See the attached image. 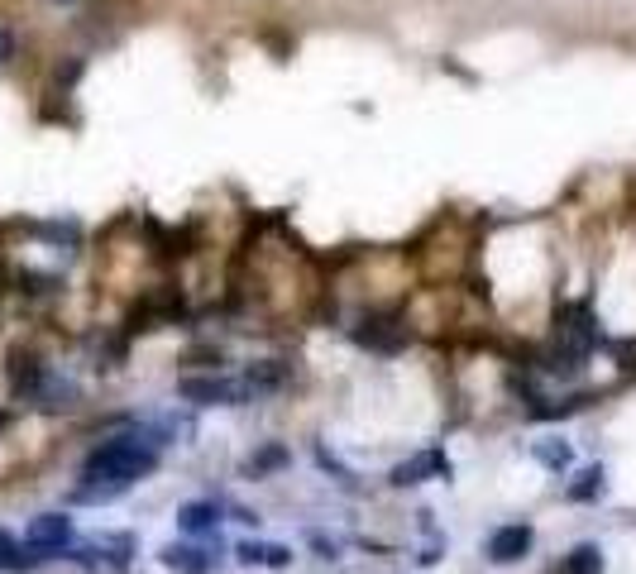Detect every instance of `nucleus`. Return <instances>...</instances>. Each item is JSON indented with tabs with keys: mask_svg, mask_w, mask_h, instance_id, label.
<instances>
[{
	"mask_svg": "<svg viewBox=\"0 0 636 574\" xmlns=\"http://www.w3.org/2000/svg\"><path fill=\"white\" fill-rule=\"evenodd\" d=\"M158 464H163V450H158L139 426L134 431H120V436H101V441L87 450L82 460V479L87 484H106L115 493L134 488L139 479H149Z\"/></svg>",
	"mask_w": 636,
	"mask_h": 574,
	"instance_id": "1",
	"label": "nucleus"
},
{
	"mask_svg": "<svg viewBox=\"0 0 636 574\" xmlns=\"http://www.w3.org/2000/svg\"><path fill=\"white\" fill-rule=\"evenodd\" d=\"M177 398L192 402V407H249V388L244 378H230V374H182L177 378Z\"/></svg>",
	"mask_w": 636,
	"mask_h": 574,
	"instance_id": "2",
	"label": "nucleus"
},
{
	"mask_svg": "<svg viewBox=\"0 0 636 574\" xmlns=\"http://www.w3.org/2000/svg\"><path fill=\"white\" fill-rule=\"evenodd\" d=\"M77 546V527L67 512H39L29 527H24V551L34 560H53V555H67Z\"/></svg>",
	"mask_w": 636,
	"mask_h": 574,
	"instance_id": "3",
	"label": "nucleus"
},
{
	"mask_svg": "<svg viewBox=\"0 0 636 574\" xmlns=\"http://www.w3.org/2000/svg\"><path fill=\"white\" fill-rule=\"evenodd\" d=\"M407 316H397V311H369V316H359V326H354V345L359 350H373V354H397L407 350Z\"/></svg>",
	"mask_w": 636,
	"mask_h": 574,
	"instance_id": "4",
	"label": "nucleus"
},
{
	"mask_svg": "<svg viewBox=\"0 0 636 574\" xmlns=\"http://www.w3.org/2000/svg\"><path fill=\"white\" fill-rule=\"evenodd\" d=\"M48 378V364L39 350H10V359H5V388H10V398L15 402H34L39 398V388H44Z\"/></svg>",
	"mask_w": 636,
	"mask_h": 574,
	"instance_id": "5",
	"label": "nucleus"
},
{
	"mask_svg": "<svg viewBox=\"0 0 636 574\" xmlns=\"http://www.w3.org/2000/svg\"><path fill=\"white\" fill-rule=\"evenodd\" d=\"M531 546H536V527H531V522H507V527H498L483 541V555H488L493 565H517V560L531 555Z\"/></svg>",
	"mask_w": 636,
	"mask_h": 574,
	"instance_id": "6",
	"label": "nucleus"
},
{
	"mask_svg": "<svg viewBox=\"0 0 636 574\" xmlns=\"http://www.w3.org/2000/svg\"><path fill=\"white\" fill-rule=\"evenodd\" d=\"M431 479H450V460H445V450H421V455H407L402 464H393V474H388V484L393 488H417V484H431Z\"/></svg>",
	"mask_w": 636,
	"mask_h": 574,
	"instance_id": "7",
	"label": "nucleus"
},
{
	"mask_svg": "<svg viewBox=\"0 0 636 574\" xmlns=\"http://www.w3.org/2000/svg\"><path fill=\"white\" fill-rule=\"evenodd\" d=\"M158 560H163V570H177V574H211L220 565V555L211 546H197V541H168L158 551Z\"/></svg>",
	"mask_w": 636,
	"mask_h": 574,
	"instance_id": "8",
	"label": "nucleus"
},
{
	"mask_svg": "<svg viewBox=\"0 0 636 574\" xmlns=\"http://www.w3.org/2000/svg\"><path fill=\"white\" fill-rule=\"evenodd\" d=\"M244 388H249V398H273V393H283L287 383H292V364L287 359H254L249 369H244Z\"/></svg>",
	"mask_w": 636,
	"mask_h": 574,
	"instance_id": "9",
	"label": "nucleus"
},
{
	"mask_svg": "<svg viewBox=\"0 0 636 574\" xmlns=\"http://www.w3.org/2000/svg\"><path fill=\"white\" fill-rule=\"evenodd\" d=\"M220 522H225V508L216 498H192L177 508V531H187V536H216Z\"/></svg>",
	"mask_w": 636,
	"mask_h": 574,
	"instance_id": "10",
	"label": "nucleus"
},
{
	"mask_svg": "<svg viewBox=\"0 0 636 574\" xmlns=\"http://www.w3.org/2000/svg\"><path fill=\"white\" fill-rule=\"evenodd\" d=\"M235 560L249 565V570H287L297 555H292V546H283V541H240V546H235Z\"/></svg>",
	"mask_w": 636,
	"mask_h": 574,
	"instance_id": "11",
	"label": "nucleus"
},
{
	"mask_svg": "<svg viewBox=\"0 0 636 574\" xmlns=\"http://www.w3.org/2000/svg\"><path fill=\"white\" fill-rule=\"evenodd\" d=\"M287 464H292V450H287L283 441H264L249 460L240 464V474L244 479H273V474H283Z\"/></svg>",
	"mask_w": 636,
	"mask_h": 574,
	"instance_id": "12",
	"label": "nucleus"
},
{
	"mask_svg": "<svg viewBox=\"0 0 636 574\" xmlns=\"http://www.w3.org/2000/svg\"><path fill=\"white\" fill-rule=\"evenodd\" d=\"M34 402H39L44 412H72V407L82 402V388H77L72 378H63V374H53V369H48L44 388H39V398H34Z\"/></svg>",
	"mask_w": 636,
	"mask_h": 574,
	"instance_id": "13",
	"label": "nucleus"
},
{
	"mask_svg": "<svg viewBox=\"0 0 636 574\" xmlns=\"http://www.w3.org/2000/svg\"><path fill=\"white\" fill-rule=\"evenodd\" d=\"M603 570H608V555H603L598 541H579V546L565 551L560 565H555V574H603Z\"/></svg>",
	"mask_w": 636,
	"mask_h": 574,
	"instance_id": "14",
	"label": "nucleus"
},
{
	"mask_svg": "<svg viewBox=\"0 0 636 574\" xmlns=\"http://www.w3.org/2000/svg\"><path fill=\"white\" fill-rule=\"evenodd\" d=\"M603 493H608V469H603V464L579 469L570 484H565V498H570V503H598Z\"/></svg>",
	"mask_w": 636,
	"mask_h": 574,
	"instance_id": "15",
	"label": "nucleus"
},
{
	"mask_svg": "<svg viewBox=\"0 0 636 574\" xmlns=\"http://www.w3.org/2000/svg\"><path fill=\"white\" fill-rule=\"evenodd\" d=\"M531 460L541 464V469H550V474H565V469L574 464V450H570V441H560V436H546V441L531 445Z\"/></svg>",
	"mask_w": 636,
	"mask_h": 574,
	"instance_id": "16",
	"label": "nucleus"
},
{
	"mask_svg": "<svg viewBox=\"0 0 636 574\" xmlns=\"http://www.w3.org/2000/svg\"><path fill=\"white\" fill-rule=\"evenodd\" d=\"M34 565H39V560L24 551V541H15L10 531L0 527V570H34Z\"/></svg>",
	"mask_w": 636,
	"mask_h": 574,
	"instance_id": "17",
	"label": "nucleus"
},
{
	"mask_svg": "<svg viewBox=\"0 0 636 574\" xmlns=\"http://www.w3.org/2000/svg\"><path fill=\"white\" fill-rule=\"evenodd\" d=\"M608 350H613V364L622 369V374H636V335H627V340H613Z\"/></svg>",
	"mask_w": 636,
	"mask_h": 574,
	"instance_id": "18",
	"label": "nucleus"
},
{
	"mask_svg": "<svg viewBox=\"0 0 636 574\" xmlns=\"http://www.w3.org/2000/svg\"><path fill=\"white\" fill-rule=\"evenodd\" d=\"M311 551H316V560H340V536H326V531H311Z\"/></svg>",
	"mask_w": 636,
	"mask_h": 574,
	"instance_id": "19",
	"label": "nucleus"
},
{
	"mask_svg": "<svg viewBox=\"0 0 636 574\" xmlns=\"http://www.w3.org/2000/svg\"><path fill=\"white\" fill-rule=\"evenodd\" d=\"M316 464H321V469H326V474H335V484L354 488V474H350V469H345V464H340V460H335V455H330V450H316Z\"/></svg>",
	"mask_w": 636,
	"mask_h": 574,
	"instance_id": "20",
	"label": "nucleus"
},
{
	"mask_svg": "<svg viewBox=\"0 0 636 574\" xmlns=\"http://www.w3.org/2000/svg\"><path fill=\"white\" fill-rule=\"evenodd\" d=\"M15 58H20V34L10 24H0V67H10Z\"/></svg>",
	"mask_w": 636,
	"mask_h": 574,
	"instance_id": "21",
	"label": "nucleus"
},
{
	"mask_svg": "<svg viewBox=\"0 0 636 574\" xmlns=\"http://www.w3.org/2000/svg\"><path fill=\"white\" fill-rule=\"evenodd\" d=\"M58 5H72V0H58Z\"/></svg>",
	"mask_w": 636,
	"mask_h": 574,
	"instance_id": "22",
	"label": "nucleus"
}]
</instances>
